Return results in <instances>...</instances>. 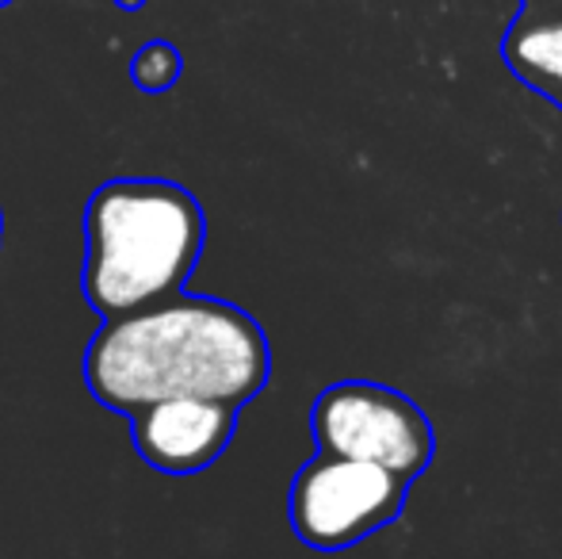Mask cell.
Here are the masks:
<instances>
[{"instance_id":"cell-5","label":"cell","mask_w":562,"mask_h":559,"mask_svg":"<svg viewBox=\"0 0 562 559\" xmlns=\"http://www.w3.org/2000/svg\"><path fill=\"white\" fill-rule=\"evenodd\" d=\"M237 429V406L215 399H165L131 414V440L149 468L195 476L211 468Z\"/></svg>"},{"instance_id":"cell-8","label":"cell","mask_w":562,"mask_h":559,"mask_svg":"<svg viewBox=\"0 0 562 559\" xmlns=\"http://www.w3.org/2000/svg\"><path fill=\"white\" fill-rule=\"evenodd\" d=\"M525 8H543V12H562V0H525Z\"/></svg>"},{"instance_id":"cell-7","label":"cell","mask_w":562,"mask_h":559,"mask_svg":"<svg viewBox=\"0 0 562 559\" xmlns=\"http://www.w3.org/2000/svg\"><path fill=\"white\" fill-rule=\"evenodd\" d=\"M180 69H184V62H180L177 46L165 43V38H149V43H142L138 51H134L131 81L138 85L142 92L157 97V92H169L172 85H177Z\"/></svg>"},{"instance_id":"cell-1","label":"cell","mask_w":562,"mask_h":559,"mask_svg":"<svg viewBox=\"0 0 562 559\" xmlns=\"http://www.w3.org/2000/svg\"><path fill=\"white\" fill-rule=\"evenodd\" d=\"M81 368L89 395L126 418L165 399H215L241 411L272 376V345L229 299L177 291L104 322Z\"/></svg>"},{"instance_id":"cell-4","label":"cell","mask_w":562,"mask_h":559,"mask_svg":"<svg viewBox=\"0 0 562 559\" xmlns=\"http://www.w3.org/2000/svg\"><path fill=\"white\" fill-rule=\"evenodd\" d=\"M406 502V479L375 463L318 452L291 483V529L318 552H340L391 525Z\"/></svg>"},{"instance_id":"cell-2","label":"cell","mask_w":562,"mask_h":559,"mask_svg":"<svg viewBox=\"0 0 562 559\" xmlns=\"http://www.w3.org/2000/svg\"><path fill=\"white\" fill-rule=\"evenodd\" d=\"M207 242L203 203L165 177L104 180L85 203V303L104 322L184 291Z\"/></svg>"},{"instance_id":"cell-3","label":"cell","mask_w":562,"mask_h":559,"mask_svg":"<svg viewBox=\"0 0 562 559\" xmlns=\"http://www.w3.org/2000/svg\"><path fill=\"white\" fill-rule=\"evenodd\" d=\"M311 429L318 452L375 463L398 479H414L432 460V425L402 391L371 380H340L314 399Z\"/></svg>"},{"instance_id":"cell-9","label":"cell","mask_w":562,"mask_h":559,"mask_svg":"<svg viewBox=\"0 0 562 559\" xmlns=\"http://www.w3.org/2000/svg\"><path fill=\"white\" fill-rule=\"evenodd\" d=\"M115 4H119V8H126V12H138V8L146 4V0H115Z\"/></svg>"},{"instance_id":"cell-11","label":"cell","mask_w":562,"mask_h":559,"mask_svg":"<svg viewBox=\"0 0 562 559\" xmlns=\"http://www.w3.org/2000/svg\"><path fill=\"white\" fill-rule=\"evenodd\" d=\"M0 4H12V0H0Z\"/></svg>"},{"instance_id":"cell-10","label":"cell","mask_w":562,"mask_h":559,"mask_svg":"<svg viewBox=\"0 0 562 559\" xmlns=\"http://www.w3.org/2000/svg\"><path fill=\"white\" fill-rule=\"evenodd\" d=\"M0 238H4V211H0Z\"/></svg>"},{"instance_id":"cell-6","label":"cell","mask_w":562,"mask_h":559,"mask_svg":"<svg viewBox=\"0 0 562 559\" xmlns=\"http://www.w3.org/2000/svg\"><path fill=\"white\" fill-rule=\"evenodd\" d=\"M502 58L528 89L562 108V12L525 8L505 31Z\"/></svg>"}]
</instances>
